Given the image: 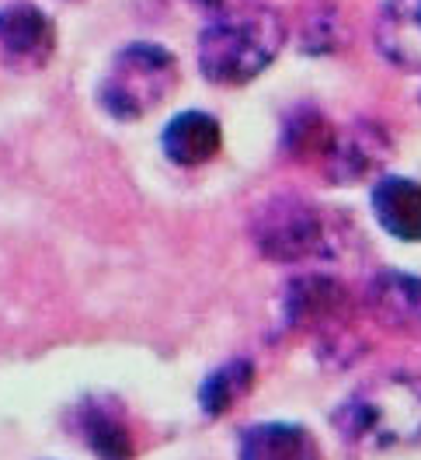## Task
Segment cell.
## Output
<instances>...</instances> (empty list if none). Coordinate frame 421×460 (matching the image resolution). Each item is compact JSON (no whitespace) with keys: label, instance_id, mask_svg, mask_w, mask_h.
<instances>
[{"label":"cell","instance_id":"cell-1","mask_svg":"<svg viewBox=\"0 0 421 460\" xmlns=\"http://www.w3.org/2000/svg\"><path fill=\"white\" fill-rule=\"evenodd\" d=\"M285 39L289 25L276 7L248 4L226 11L198 31V70L209 84H248L276 63Z\"/></svg>","mask_w":421,"mask_h":460},{"label":"cell","instance_id":"cell-2","mask_svg":"<svg viewBox=\"0 0 421 460\" xmlns=\"http://www.w3.org/2000/svg\"><path fill=\"white\" fill-rule=\"evenodd\" d=\"M338 436L355 450L421 443V376L390 374L355 387L335 411Z\"/></svg>","mask_w":421,"mask_h":460},{"label":"cell","instance_id":"cell-3","mask_svg":"<svg viewBox=\"0 0 421 460\" xmlns=\"http://www.w3.org/2000/svg\"><path fill=\"white\" fill-rule=\"evenodd\" d=\"M178 87V59L157 42H129L112 57L98 84V105L118 122L161 109Z\"/></svg>","mask_w":421,"mask_h":460},{"label":"cell","instance_id":"cell-4","mask_svg":"<svg viewBox=\"0 0 421 460\" xmlns=\"http://www.w3.org/2000/svg\"><path fill=\"white\" fill-rule=\"evenodd\" d=\"M251 241L261 259L279 265L328 259L341 248V234L331 217L300 196H276L265 202L251 220Z\"/></svg>","mask_w":421,"mask_h":460},{"label":"cell","instance_id":"cell-5","mask_svg":"<svg viewBox=\"0 0 421 460\" xmlns=\"http://www.w3.org/2000/svg\"><path fill=\"white\" fill-rule=\"evenodd\" d=\"M282 317L296 332L320 335L324 342H341L352 321V293L328 272L293 276L282 289Z\"/></svg>","mask_w":421,"mask_h":460},{"label":"cell","instance_id":"cell-6","mask_svg":"<svg viewBox=\"0 0 421 460\" xmlns=\"http://www.w3.org/2000/svg\"><path fill=\"white\" fill-rule=\"evenodd\" d=\"M390 150L393 140L387 126L373 119H355L341 129L335 126V140L328 146L320 168H324V178L335 185H355L380 172L390 161Z\"/></svg>","mask_w":421,"mask_h":460},{"label":"cell","instance_id":"cell-7","mask_svg":"<svg viewBox=\"0 0 421 460\" xmlns=\"http://www.w3.org/2000/svg\"><path fill=\"white\" fill-rule=\"evenodd\" d=\"M57 53V25L35 4L0 7V66L14 74L42 70Z\"/></svg>","mask_w":421,"mask_h":460},{"label":"cell","instance_id":"cell-8","mask_svg":"<svg viewBox=\"0 0 421 460\" xmlns=\"http://www.w3.org/2000/svg\"><path fill=\"white\" fill-rule=\"evenodd\" d=\"M365 311L390 332H421V276L383 269L365 283Z\"/></svg>","mask_w":421,"mask_h":460},{"label":"cell","instance_id":"cell-9","mask_svg":"<svg viewBox=\"0 0 421 460\" xmlns=\"http://www.w3.org/2000/svg\"><path fill=\"white\" fill-rule=\"evenodd\" d=\"M373 39L390 66L421 70V0H383Z\"/></svg>","mask_w":421,"mask_h":460},{"label":"cell","instance_id":"cell-10","mask_svg":"<svg viewBox=\"0 0 421 460\" xmlns=\"http://www.w3.org/2000/svg\"><path fill=\"white\" fill-rule=\"evenodd\" d=\"M369 206L376 224L397 241L418 244L421 241V185L404 174H387L373 185Z\"/></svg>","mask_w":421,"mask_h":460},{"label":"cell","instance_id":"cell-11","mask_svg":"<svg viewBox=\"0 0 421 460\" xmlns=\"http://www.w3.org/2000/svg\"><path fill=\"white\" fill-rule=\"evenodd\" d=\"M161 144H164L168 161L181 164V168H198V164H206V161H213L220 154L224 129L209 112L192 109V112H178L171 119Z\"/></svg>","mask_w":421,"mask_h":460},{"label":"cell","instance_id":"cell-12","mask_svg":"<svg viewBox=\"0 0 421 460\" xmlns=\"http://www.w3.org/2000/svg\"><path fill=\"white\" fill-rule=\"evenodd\" d=\"M241 460H320L313 432L296 422H261L241 436Z\"/></svg>","mask_w":421,"mask_h":460},{"label":"cell","instance_id":"cell-13","mask_svg":"<svg viewBox=\"0 0 421 460\" xmlns=\"http://www.w3.org/2000/svg\"><path fill=\"white\" fill-rule=\"evenodd\" d=\"M331 140H335L331 119L313 105H296L282 122V154L293 157L296 164H320Z\"/></svg>","mask_w":421,"mask_h":460},{"label":"cell","instance_id":"cell-14","mask_svg":"<svg viewBox=\"0 0 421 460\" xmlns=\"http://www.w3.org/2000/svg\"><path fill=\"white\" fill-rule=\"evenodd\" d=\"M254 376H258L254 374V363L251 359H244V356L224 363L220 370H213V374L202 380V391H198L202 411L213 415V419L226 415V411H230V408L254 387Z\"/></svg>","mask_w":421,"mask_h":460},{"label":"cell","instance_id":"cell-15","mask_svg":"<svg viewBox=\"0 0 421 460\" xmlns=\"http://www.w3.org/2000/svg\"><path fill=\"white\" fill-rule=\"evenodd\" d=\"M348 42V25L345 14L338 11V4L331 0H313L303 18H300V46L310 57H328L338 53Z\"/></svg>","mask_w":421,"mask_h":460},{"label":"cell","instance_id":"cell-16","mask_svg":"<svg viewBox=\"0 0 421 460\" xmlns=\"http://www.w3.org/2000/svg\"><path fill=\"white\" fill-rule=\"evenodd\" d=\"M81 432H84L87 450L101 460H129L133 457V436L129 426L115 415L105 411L101 404H91L81 415Z\"/></svg>","mask_w":421,"mask_h":460},{"label":"cell","instance_id":"cell-17","mask_svg":"<svg viewBox=\"0 0 421 460\" xmlns=\"http://www.w3.org/2000/svg\"><path fill=\"white\" fill-rule=\"evenodd\" d=\"M202 11H216V14H226V11H237V7H248L254 0H192Z\"/></svg>","mask_w":421,"mask_h":460}]
</instances>
